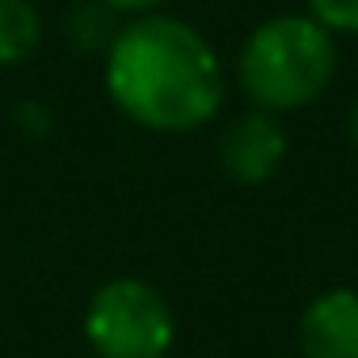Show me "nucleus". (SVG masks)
Listing matches in <instances>:
<instances>
[{"instance_id": "obj_5", "label": "nucleus", "mask_w": 358, "mask_h": 358, "mask_svg": "<svg viewBox=\"0 0 358 358\" xmlns=\"http://www.w3.org/2000/svg\"><path fill=\"white\" fill-rule=\"evenodd\" d=\"M303 358H358V291H324L299 320Z\"/></svg>"}, {"instance_id": "obj_9", "label": "nucleus", "mask_w": 358, "mask_h": 358, "mask_svg": "<svg viewBox=\"0 0 358 358\" xmlns=\"http://www.w3.org/2000/svg\"><path fill=\"white\" fill-rule=\"evenodd\" d=\"M101 5H110L114 13H135V17H148L152 9H160L164 0H101Z\"/></svg>"}, {"instance_id": "obj_8", "label": "nucleus", "mask_w": 358, "mask_h": 358, "mask_svg": "<svg viewBox=\"0 0 358 358\" xmlns=\"http://www.w3.org/2000/svg\"><path fill=\"white\" fill-rule=\"evenodd\" d=\"M308 9L329 34H358V0H308Z\"/></svg>"}, {"instance_id": "obj_10", "label": "nucleus", "mask_w": 358, "mask_h": 358, "mask_svg": "<svg viewBox=\"0 0 358 358\" xmlns=\"http://www.w3.org/2000/svg\"><path fill=\"white\" fill-rule=\"evenodd\" d=\"M350 139H354V143H358V101H354V106H350Z\"/></svg>"}, {"instance_id": "obj_1", "label": "nucleus", "mask_w": 358, "mask_h": 358, "mask_svg": "<svg viewBox=\"0 0 358 358\" xmlns=\"http://www.w3.org/2000/svg\"><path fill=\"white\" fill-rule=\"evenodd\" d=\"M106 89L131 122L182 135L220 114L224 68L194 26L148 13L106 47Z\"/></svg>"}, {"instance_id": "obj_6", "label": "nucleus", "mask_w": 358, "mask_h": 358, "mask_svg": "<svg viewBox=\"0 0 358 358\" xmlns=\"http://www.w3.org/2000/svg\"><path fill=\"white\" fill-rule=\"evenodd\" d=\"M43 38V22L30 0H0V64H26Z\"/></svg>"}, {"instance_id": "obj_7", "label": "nucleus", "mask_w": 358, "mask_h": 358, "mask_svg": "<svg viewBox=\"0 0 358 358\" xmlns=\"http://www.w3.org/2000/svg\"><path fill=\"white\" fill-rule=\"evenodd\" d=\"M110 5H101V0H89V5H80L76 13H72V22H68V30L76 34V43L85 47V51H93V47H110L114 38H110Z\"/></svg>"}, {"instance_id": "obj_3", "label": "nucleus", "mask_w": 358, "mask_h": 358, "mask_svg": "<svg viewBox=\"0 0 358 358\" xmlns=\"http://www.w3.org/2000/svg\"><path fill=\"white\" fill-rule=\"evenodd\" d=\"M85 337L101 358H164L173 345V308L156 287L114 278L93 291Z\"/></svg>"}, {"instance_id": "obj_2", "label": "nucleus", "mask_w": 358, "mask_h": 358, "mask_svg": "<svg viewBox=\"0 0 358 358\" xmlns=\"http://www.w3.org/2000/svg\"><path fill=\"white\" fill-rule=\"evenodd\" d=\"M241 89L266 114L299 110L316 101L337 76L333 34L308 13H282L262 22L241 51Z\"/></svg>"}, {"instance_id": "obj_4", "label": "nucleus", "mask_w": 358, "mask_h": 358, "mask_svg": "<svg viewBox=\"0 0 358 358\" xmlns=\"http://www.w3.org/2000/svg\"><path fill=\"white\" fill-rule=\"evenodd\" d=\"M282 156H287V131L266 110L232 118L220 135V164L228 177H236L245 186L270 182L282 164Z\"/></svg>"}]
</instances>
